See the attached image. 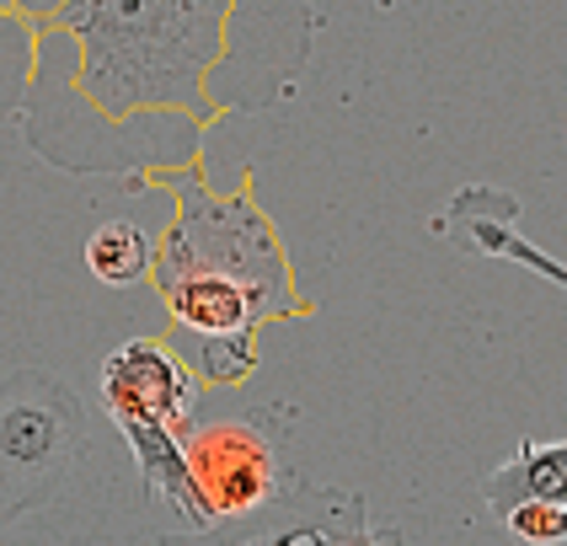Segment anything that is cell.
Returning a JSON list of instances; mask_svg holds the SVG:
<instances>
[{"mask_svg": "<svg viewBox=\"0 0 567 546\" xmlns=\"http://www.w3.org/2000/svg\"><path fill=\"white\" fill-rule=\"evenodd\" d=\"M188 472H193V493L204 504L209 530L215 525H247L252 514H262L284 487V466L274 434L262 429V418L252 413H225V418H193L188 434Z\"/></svg>", "mask_w": 567, "mask_h": 546, "instance_id": "277c9868", "label": "cell"}, {"mask_svg": "<svg viewBox=\"0 0 567 546\" xmlns=\"http://www.w3.org/2000/svg\"><path fill=\"white\" fill-rule=\"evenodd\" d=\"M482 498L487 509L504 514L514 504H567V440L557 445H540V440H519V450L508 455L498 472H487L482 482Z\"/></svg>", "mask_w": 567, "mask_h": 546, "instance_id": "9c48e42d", "label": "cell"}, {"mask_svg": "<svg viewBox=\"0 0 567 546\" xmlns=\"http://www.w3.org/2000/svg\"><path fill=\"white\" fill-rule=\"evenodd\" d=\"M86 450V408L49 370L0 381V530L54 504Z\"/></svg>", "mask_w": 567, "mask_h": 546, "instance_id": "3957f363", "label": "cell"}, {"mask_svg": "<svg viewBox=\"0 0 567 546\" xmlns=\"http://www.w3.org/2000/svg\"><path fill=\"white\" fill-rule=\"evenodd\" d=\"M32 70H38V22L22 0H0V124L22 113Z\"/></svg>", "mask_w": 567, "mask_h": 546, "instance_id": "30bf717a", "label": "cell"}, {"mask_svg": "<svg viewBox=\"0 0 567 546\" xmlns=\"http://www.w3.org/2000/svg\"><path fill=\"white\" fill-rule=\"evenodd\" d=\"M508 525V536H519V542H536V546H557L567 542V504H514V509L498 514Z\"/></svg>", "mask_w": 567, "mask_h": 546, "instance_id": "7c38bea8", "label": "cell"}, {"mask_svg": "<svg viewBox=\"0 0 567 546\" xmlns=\"http://www.w3.org/2000/svg\"><path fill=\"white\" fill-rule=\"evenodd\" d=\"M118 434H124L128 455H134V466H140L145 498H151L166 519H177L183 530H209L204 504H198V493H193L183 434L166 429V423H118Z\"/></svg>", "mask_w": 567, "mask_h": 546, "instance_id": "ba28073f", "label": "cell"}, {"mask_svg": "<svg viewBox=\"0 0 567 546\" xmlns=\"http://www.w3.org/2000/svg\"><path fill=\"white\" fill-rule=\"evenodd\" d=\"M32 22L38 70L22 102L32 156L92 124L60 172H86L92 145L113 140L107 177L145 188L161 166L204 156V128L230 113L215 75L241 43V0H60Z\"/></svg>", "mask_w": 567, "mask_h": 546, "instance_id": "6da1fadb", "label": "cell"}, {"mask_svg": "<svg viewBox=\"0 0 567 546\" xmlns=\"http://www.w3.org/2000/svg\"><path fill=\"white\" fill-rule=\"evenodd\" d=\"M145 188L172 193V225L156 236L151 279L172 317V349L188 359L198 385H230L257 375V338L274 321L316 317L284 253L274 215L257 204V172L241 166L236 188H209L204 156L161 166Z\"/></svg>", "mask_w": 567, "mask_h": 546, "instance_id": "7a4b0ae2", "label": "cell"}, {"mask_svg": "<svg viewBox=\"0 0 567 546\" xmlns=\"http://www.w3.org/2000/svg\"><path fill=\"white\" fill-rule=\"evenodd\" d=\"M96 391L113 423H166L188 434L198 375L166 338H128L102 359Z\"/></svg>", "mask_w": 567, "mask_h": 546, "instance_id": "5b68a950", "label": "cell"}, {"mask_svg": "<svg viewBox=\"0 0 567 546\" xmlns=\"http://www.w3.org/2000/svg\"><path fill=\"white\" fill-rule=\"evenodd\" d=\"M247 525H268L252 530V542H284V546H343L370 536V514L359 493L343 487H311V482H284L279 498Z\"/></svg>", "mask_w": 567, "mask_h": 546, "instance_id": "8992f818", "label": "cell"}, {"mask_svg": "<svg viewBox=\"0 0 567 546\" xmlns=\"http://www.w3.org/2000/svg\"><path fill=\"white\" fill-rule=\"evenodd\" d=\"M151 253H156V241L134 220H107V225H96L92 241H86V268H92V279H102V285L128 289V285H145L151 279Z\"/></svg>", "mask_w": 567, "mask_h": 546, "instance_id": "8fae6325", "label": "cell"}, {"mask_svg": "<svg viewBox=\"0 0 567 546\" xmlns=\"http://www.w3.org/2000/svg\"><path fill=\"white\" fill-rule=\"evenodd\" d=\"M514 193H498V188H466L450 209L440 215V230L444 236H455L461 247H472V253H487V257H508V262H525L530 274L540 279H551V285L567 289V262L551 253H540L530 236H519V225H514Z\"/></svg>", "mask_w": 567, "mask_h": 546, "instance_id": "52a82bcc", "label": "cell"}]
</instances>
